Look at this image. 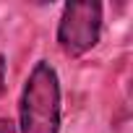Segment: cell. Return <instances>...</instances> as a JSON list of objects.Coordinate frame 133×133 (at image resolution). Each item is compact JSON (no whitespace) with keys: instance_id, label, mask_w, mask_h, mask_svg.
<instances>
[{"instance_id":"cell-1","label":"cell","mask_w":133,"mask_h":133,"mask_svg":"<svg viewBox=\"0 0 133 133\" xmlns=\"http://www.w3.org/2000/svg\"><path fill=\"white\" fill-rule=\"evenodd\" d=\"M21 133H60V78L50 63L39 60L18 102Z\"/></svg>"},{"instance_id":"cell-2","label":"cell","mask_w":133,"mask_h":133,"mask_svg":"<svg viewBox=\"0 0 133 133\" xmlns=\"http://www.w3.org/2000/svg\"><path fill=\"white\" fill-rule=\"evenodd\" d=\"M102 37V3L97 0H78L63 8L57 21V44L65 55L78 57L97 47Z\"/></svg>"},{"instance_id":"cell-3","label":"cell","mask_w":133,"mask_h":133,"mask_svg":"<svg viewBox=\"0 0 133 133\" xmlns=\"http://www.w3.org/2000/svg\"><path fill=\"white\" fill-rule=\"evenodd\" d=\"M5 91V57L0 55V94Z\"/></svg>"},{"instance_id":"cell-4","label":"cell","mask_w":133,"mask_h":133,"mask_svg":"<svg viewBox=\"0 0 133 133\" xmlns=\"http://www.w3.org/2000/svg\"><path fill=\"white\" fill-rule=\"evenodd\" d=\"M0 133H16V125H13L11 120L3 117V120H0Z\"/></svg>"}]
</instances>
